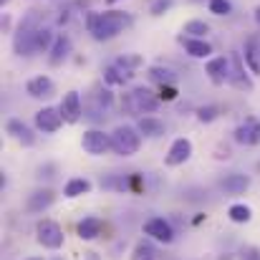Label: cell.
I'll return each instance as SVG.
<instances>
[{
    "mask_svg": "<svg viewBox=\"0 0 260 260\" xmlns=\"http://www.w3.org/2000/svg\"><path fill=\"white\" fill-rule=\"evenodd\" d=\"M132 25H134V18L132 13H124V10H104V13L86 15V28L93 41H111L114 36H119L121 30Z\"/></svg>",
    "mask_w": 260,
    "mask_h": 260,
    "instance_id": "6da1fadb",
    "label": "cell"
},
{
    "mask_svg": "<svg viewBox=\"0 0 260 260\" xmlns=\"http://www.w3.org/2000/svg\"><path fill=\"white\" fill-rule=\"evenodd\" d=\"M162 99H167V101H172V99H177V88L172 86V84H167V86H162V93H159Z\"/></svg>",
    "mask_w": 260,
    "mask_h": 260,
    "instance_id": "836d02e7",
    "label": "cell"
},
{
    "mask_svg": "<svg viewBox=\"0 0 260 260\" xmlns=\"http://www.w3.org/2000/svg\"><path fill=\"white\" fill-rule=\"evenodd\" d=\"M25 91H28V96H33V99H51L53 91H56V84H53L48 76H36V79H30V81L25 84Z\"/></svg>",
    "mask_w": 260,
    "mask_h": 260,
    "instance_id": "2e32d148",
    "label": "cell"
},
{
    "mask_svg": "<svg viewBox=\"0 0 260 260\" xmlns=\"http://www.w3.org/2000/svg\"><path fill=\"white\" fill-rule=\"evenodd\" d=\"M124 109H126L129 114H137V116H139V114H154V111L159 109V99H157L149 88L137 86L124 96Z\"/></svg>",
    "mask_w": 260,
    "mask_h": 260,
    "instance_id": "277c9868",
    "label": "cell"
},
{
    "mask_svg": "<svg viewBox=\"0 0 260 260\" xmlns=\"http://www.w3.org/2000/svg\"><path fill=\"white\" fill-rule=\"evenodd\" d=\"M230 10H233L230 0H210V13H215V15H230Z\"/></svg>",
    "mask_w": 260,
    "mask_h": 260,
    "instance_id": "4dcf8cb0",
    "label": "cell"
},
{
    "mask_svg": "<svg viewBox=\"0 0 260 260\" xmlns=\"http://www.w3.org/2000/svg\"><path fill=\"white\" fill-rule=\"evenodd\" d=\"M205 74L210 76V81H212L215 86L225 84V81L230 79V58H225V56H215V58H210L207 66H205Z\"/></svg>",
    "mask_w": 260,
    "mask_h": 260,
    "instance_id": "30bf717a",
    "label": "cell"
},
{
    "mask_svg": "<svg viewBox=\"0 0 260 260\" xmlns=\"http://www.w3.org/2000/svg\"><path fill=\"white\" fill-rule=\"evenodd\" d=\"M243 260H260V250L258 248H245L243 250Z\"/></svg>",
    "mask_w": 260,
    "mask_h": 260,
    "instance_id": "e575fe53",
    "label": "cell"
},
{
    "mask_svg": "<svg viewBox=\"0 0 260 260\" xmlns=\"http://www.w3.org/2000/svg\"><path fill=\"white\" fill-rule=\"evenodd\" d=\"M53 41H56L53 30H51L48 25H41V28H38V36H36V51H51Z\"/></svg>",
    "mask_w": 260,
    "mask_h": 260,
    "instance_id": "484cf974",
    "label": "cell"
},
{
    "mask_svg": "<svg viewBox=\"0 0 260 260\" xmlns=\"http://www.w3.org/2000/svg\"><path fill=\"white\" fill-rule=\"evenodd\" d=\"M228 81L235 88L253 91V81H250V76H248V71H245V66H243V56H240L238 51H233V56H230V79H228Z\"/></svg>",
    "mask_w": 260,
    "mask_h": 260,
    "instance_id": "52a82bcc",
    "label": "cell"
},
{
    "mask_svg": "<svg viewBox=\"0 0 260 260\" xmlns=\"http://www.w3.org/2000/svg\"><path fill=\"white\" fill-rule=\"evenodd\" d=\"M56 260H61V258H56Z\"/></svg>",
    "mask_w": 260,
    "mask_h": 260,
    "instance_id": "ab89813d",
    "label": "cell"
},
{
    "mask_svg": "<svg viewBox=\"0 0 260 260\" xmlns=\"http://www.w3.org/2000/svg\"><path fill=\"white\" fill-rule=\"evenodd\" d=\"M157 248L149 243V240H142V243H137V248H134V253H132V260H157Z\"/></svg>",
    "mask_w": 260,
    "mask_h": 260,
    "instance_id": "d4e9b609",
    "label": "cell"
},
{
    "mask_svg": "<svg viewBox=\"0 0 260 260\" xmlns=\"http://www.w3.org/2000/svg\"><path fill=\"white\" fill-rule=\"evenodd\" d=\"M172 5H174V0H154L149 10H152V15H165Z\"/></svg>",
    "mask_w": 260,
    "mask_h": 260,
    "instance_id": "d6a6232c",
    "label": "cell"
},
{
    "mask_svg": "<svg viewBox=\"0 0 260 260\" xmlns=\"http://www.w3.org/2000/svg\"><path fill=\"white\" fill-rule=\"evenodd\" d=\"M235 142L238 144H245V147H255L260 144V121L248 116L238 129H235Z\"/></svg>",
    "mask_w": 260,
    "mask_h": 260,
    "instance_id": "9c48e42d",
    "label": "cell"
},
{
    "mask_svg": "<svg viewBox=\"0 0 260 260\" xmlns=\"http://www.w3.org/2000/svg\"><path fill=\"white\" fill-rule=\"evenodd\" d=\"M144 233H147L149 238L159 240V243H172L174 240L172 225H170L165 217H152V220H147V222H144Z\"/></svg>",
    "mask_w": 260,
    "mask_h": 260,
    "instance_id": "4fadbf2b",
    "label": "cell"
},
{
    "mask_svg": "<svg viewBox=\"0 0 260 260\" xmlns=\"http://www.w3.org/2000/svg\"><path fill=\"white\" fill-rule=\"evenodd\" d=\"M179 43L192 58H207L212 53V46L205 38H192V36H179Z\"/></svg>",
    "mask_w": 260,
    "mask_h": 260,
    "instance_id": "e0dca14e",
    "label": "cell"
},
{
    "mask_svg": "<svg viewBox=\"0 0 260 260\" xmlns=\"http://www.w3.org/2000/svg\"><path fill=\"white\" fill-rule=\"evenodd\" d=\"M139 147H142V132H139V129L124 124V126H116V129L111 132V149H114L116 154L132 157V154L139 152Z\"/></svg>",
    "mask_w": 260,
    "mask_h": 260,
    "instance_id": "3957f363",
    "label": "cell"
},
{
    "mask_svg": "<svg viewBox=\"0 0 260 260\" xmlns=\"http://www.w3.org/2000/svg\"><path fill=\"white\" fill-rule=\"evenodd\" d=\"M197 119L205 121V124L215 121L217 119V106H202V109H197Z\"/></svg>",
    "mask_w": 260,
    "mask_h": 260,
    "instance_id": "1f68e13d",
    "label": "cell"
},
{
    "mask_svg": "<svg viewBox=\"0 0 260 260\" xmlns=\"http://www.w3.org/2000/svg\"><path fill=\"white\" fill-rule=\"evenodd\" d=\"M248 187H250V177H245V174L235 172V174H228V177L220 179V189H222L225 194H245Z\"/></svg>",
    "mask_w": 260,
    "mask_h": 260,
    "instance_id": "9a60e30c",
    "label": "cell"
},
{
    "mask_svg": "<svg viewBox=\"0 0 260 260\" xmlns=\"http://www.w3.org/2000/svg\"><path fill=\"white\" fill-rule=\"evenodd\" d=\"M228 215H230V220L233 222H250V217H253V210L248 207V205H233L230 210H228Z\"/></svg>",
    "mask_w": 260,
    "mask_h": 260,
    "instance_id": "f1b7e54d",
    "label": "cell"
},
{
    "mask_svg": "<svg viewBox=\"0 0 260 260\" xmlns=\"http://www.w3.org/2000/svg\"><path fill=\"white\" fill-rule=\"evenodd\" d=\"M192 157V142L189 139H174L172 147H170V152H167V157H165V165L167 167H179V165H184L187 159Z\"/></svg>",
    "mask_w": 260,
    "mask_h": 260,
    "instance_id": "7c38bea8",
    "label": "cell"
},
{
    "mask_svg": "<svg viewBox=\"0 0 260 260\" xmlns=\"http://www.w3.org/2000/svg\"><path fill=\"white\" fill-rule=\"evenodd\" d=\"M137 129H139L144 137H149V139H159V137H165V132H167L165 121H159V119H154V116H142L139 124H137Z\"/></svg>",
    "mask_w": 260,
    "mask_h": 260,
    "instance_id": "ffe728a7",
    "label": "cell"
},
{
    "mask_svg": "<svg viewBox=\"0 0 260 260\" xmlns=\"http://www.w3.org/2000/svg\"><path fill=\"white\" fill-rule=\"evenodd\" d=\"M255 20H258V25H260V8L255 10Z\"/></svg>",
    "mask_w": 260,
    "mask_h": 260,
    "instance_id": "d590c367",
    "label": "cell"
},
{
    "mask_svg": "<svg viewBox=\"0 0 260 260\" xmlns=\"http://www.w3.org/2000/svg\"><path fill=\"white\" fill-rule=\"evenodd\" d=\"M129 79H132V76H129V74L116 63V61H114V63H109V66L104 69V81H106L109 86H124Z\"/></svg>",
    "mask_w": 260,
    "mask_h": 260,
    "instance_id": "44dd1931",
    "label": "cell"
},
{
    "mask_svg": "<svg viewBox=\"0 0 260 260\" xmlns=\"http://www.w3.org/2000/svg\"><path fill=\"white\" fill-rule=\"evenodd\" d=\"M61 124H63V114H61V109L46 106V109H41V111L36 114V126H38L41 132H46V134L58 132Z\"/></svg>",
    "mask_w": 260,
    "mask_h": 260,
    "instance_id": "ba28073f",
    "label": "cell"
},
{
    "mask_svg": "<svg viewBox=\"0 0 260 260\" xmlns=\"http://www.w3.org/2000/svg\"><path fill=\"white\" fill-rule=\"evenodd\" d=\"M53 202H56V192H53V189H36V192L28 197L25 207H28V212H43V210H48Z\"/></svg>",
    "mask_w": 260,
    "mask_h": 260,
    "instance_id": "ac0fdd59",
    "label": "cell"
},
{
    "mask_svg": "<svg viewBox=\"0 0 260 260\" xmlns=\"http://www.w3.org/2000/svg\"><path fill=\"white\" fill-rule=\"evenodd\" d=\"M8 3H10V0H0V5H8Z\"/></svg>",
    "mask_w": 260,
    "mask_h": 260,
    "instance_id": "8d00e7d4",
    "label": "cell"
},
{
    "mask_svg": "<svg viewBox=\"0 0 260 260\" xmlns=\"http://www.w3.org/2000/svg\"><path fill=\"white\" fill-rule=\"evenodd\" d=\"M71 53V38L69 36H56L53 46H51V56H48V63L51 66H61Z\"/></svg>",
    "mask_w": 260,
    "mask_h": 260,
    "instance_id": "d6986e66",
    "label": "cell"
},
{
    "mask_svg": "<svg viewBox=\"0 0 260 260\" xmlns=\"http://www.w3.org/2000/svg\"><path fill=\"white\" fill-rule=\"evenodd\" d=\"M86 192H91V182H88L86 177H74V179H69V184H66V189H63L66 197H81V194H86Z\"/></svg>",
    "mask_w": 260,
    "mask_h": 260,
    "instance_id": "603a6c76",
    "label": "cell"
},
{
    "mask_svg": "<svg viewBox=\"0 0 260 260\" xmlns=\"http://www.w3.org/2000/svg\"><path fill=\"white\" fill-rule=\"evenodd\" d=\"M5 129H8V134H10L18 144H23V147H33V144H36V134H33V129H30L28 124H23L20 119H10Z\"/></svg>",
    "mask_w": 260,
    "mask_h": 260,
    "instance_id": "5bb4252c",
    "label": "cell"
},
{
    "mask_svg": "<svg viewBox=\"0 0 260 260\" xmlns=\"http://www.w3.org/2000/svg\"><path fill=\"white\" fill-rule=\"evenodd\" d=\"M58 109H61L66 124H76V121L81 119V114H84V106H81V96H79V91H69V93L63 96V101H61Z\"/></svg>",
    "mask_w": 260,
    "mask_h": 260,
    "instance_id": "8fae6325",
    "label": "cell"
},
{
    "mask_svg": "<svg viewBox=\"0 0 260 260\" xmlns=\"http://www.w3.org/2000/svg\"><path fill=\"white\" fill-rule=\"evenodd\" d=\"M182 33H187V36H192V38H205V36L210 33V25H207L205 20H187L184 28H182Z\"/></svg>",
    "mask_w": 260,
    "mask_h": 260,
    "instance_id": "83f0119b",
    "label": "cell"
},
{
    "mask_svg": "<svg viewBox=\"0 0 260 260\" xmlns=\"http://www.w3.org/2000/svg\"><path fill=\"white\" fill-rule=\"evenodd\" d=\"M43 25V10H28L20 20V25L13 33V51L18 56H30L36 53V36L38 28Z\"/></svg>",
    "mask_w": 260,
    "mask_h": 260,
    "instance_id": "7a4b0ae2",
    "label": "cell"
},
{
    "mask_svg": "<svg viewBox=\"0 0 260 260\" xmlns=\"http://www.w3.org/2000/svg\"><path fill=\"white\" fill-rule=\"evenodd\" d=\"M81 147H84L86 154H93V157L106 154V152L111 149V134H104V132H99V129H88V132H84Z\"/></svg>",
    "mask_w": 260,
    "mask_h": 260,
    "instance_id": "8992f818",
    "label": "cell"
},
{
    "mask_svg": "<svg viewBox=\"0 0 260 260\" xmlns=\"http://www.w3.org/2000/svg\"><path fill=\"white\" fill-rule=\"evenodd\" d=\"M36 240H38L43 248H48V250H58V248L63 245V230H61V225L53 222V220H41V222L36 225Z\"/></svg>",
    "mask_w": 260,
    "mask_h": 260,
    "instance_id": "5b68a950",
    "label": "cell"
},
{
    "mask_svg": "<svg viewBox=\"0 0 260 260\" xmlns=\"http://www.w3.org/2000/svg\"><path fill=\"white\" fill-rule=\"evenodd\" d=\"M30 260H43V258H30Z\"/></svg>",
    "mask_w": 260,
    "mask_h": 260,
    "instance_id": "f35d334b",
    "label": "cell"
},
{
    "mask_svg": "<svg viewBox=\"0 0 260 260\" xmlns=\"http://www.w3.org/2000/svg\"><path fill=\"white\" fill-rule=\"evenodd\" d=\"M106 3H116V0H106Z\"/></svg>",
    "mask_w": 260,
    "mask_h": 260,
    "instance_id": "74e56055",
    "label": "cell"
},
{
    "mask_svg": "<svg viewBox=\"0 0 260 260\" xmlns=\"http://www.w3.org/2000/svg\"><path fill=\"white\" fill-rule=\"evenodd\" d=\"M149 79L152 81H157V84H162V86H167V84H174V71L172 69H165V66H152L149 69Z\"/></svg>",
    "mask_w": 260,
    "mask_h": 260,
    "instance_id": "4316f807",
    "label": "cell"
},
{
    "mask_svg": "<svg viewBox=\"0 0 260 260\" xmlns=\"http://www.w3.org/2000/svg\"><path fill=\"white\" fill-rule=\"evenodd\" d=\"M245 63L250 66L253 74H260V46L255 38H250L245 46Z\"/></svg>",
    "mask_w": 260,
    "mask_h": 260,
    "instance_id": "cb8c5ba5",
    "label": "cell"
},
{
    "mask_svg": "<svg viewBox=\"0 0 260 260\" xmlns=\"http://www.w3.org/2000/svg\"><path fill=\"white\" fill-rule=\"evenodd\" d=\"M101 220L99 217H84L81 222H79V238L81 240H96L99 235H101Z\"/></svg>",
    "mask_w": 260,
    "mask_h": 260,
    "instance_id": "7402d4cb",
    "label": "cell"
},
{
    "mask_svg": "<svg viewBox=\"0 0 260 260\" xmlns=\"http://www.w3.org/2000/svg\"><path fill=\"white\" fill-rule=\"evenodd\" d=\"M116 63H119L129 76H134V69L142 66V58H139V56H121V58H116Z\"/></svg>",
    "mask_w": 260,
    "mask_h": 260,
    "instance_id": "f546056e",
    "label": "cell"
}]
</instances>
